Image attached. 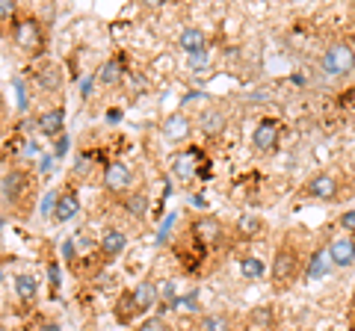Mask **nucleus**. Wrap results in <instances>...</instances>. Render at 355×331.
Masks as SVG:
<instances>
[{
	"label": "nucleus",
	"mask_w": 355,
	"mask_h": 331,
	"mask_svg": "<svg viewBox=\"0 0 355 331\" xmlns=\"http://www.w3.org/2000/svg\"><path fill=\"white\" fill-rule=\"evenodd\" d=\"M178 48H181L184 53H190V57H202V53L207 51V36H205V30H198V27H184L181 36H178Z\"/></svg>",
	"instance_id": "4468645a"
},
{
	"label": "nucleus",
	"mask_w": 355,
	"mask_h": 331,
	"mask_svg": "<svg viewBox=\"0 0 355 331\" xmlns=\"http://www.w3.org/2000/svg\"><path fill=\"white\" fill-rule=\"evenodd\" d=\"M146 207H148V198L142 195V193H130V195L125 198V211H128V216H133V219H142V216H146Z\"/></svg>",
	"instance_id": "b1692460"
},
{
	"label": "nucleus",
	"mask_w": 355,
	"mask_h": 331,
	"mask_svg": "<svg viewBox=\"0 0 355 331\" xmlns=\"http://www.w3.org/2000/svg\"><path fill=\"white\" fill-rule=\"evenodd\" d=\"M234 231H237L243 240H252V237H258L261 231H263V219H261V216H254V213H243V216L237 219Z\"/></svg>",
	"instance_id": "aec40b11"
},
{
	"label": "nucleus",
	"mask_w": 355,
	"mask_h": 331,
	"mask_svg": "<svg viewBox=\"0 0 355 331\" xmlns=\"http://www.w3.org/2000/svg\"><path fill=\"white\" fill-rule=\"evenodd\" d=\"M113 311H116V323H119V325H130L133 319L139 316V307H137V302H133V293H130V290H125V293L119 296Z\"/></svg>",
	"instance_id": "6ab92c4d"
},
{
	"label": "nucleus",
	"mask_w": 355,
	"mask_h": 331,
	"mask_svg": "<svg viewBox=\"0 0 355 331\" xmlns=\"http://www.w3.org/2000/svg\"><path fill=\"white\" fill-rule=\"evenodd\" d=\"M36 127L42 136H60L65 127V109L62 107H51L36 118Z\"/></svg>",
	"instance_id": "2eb2a0df"
},
{
	"label": "nucleus",
	"mask_w": 355,
	"mask_h": 331,
	"mask_svg": "<svg viewBox=\"0 0 355 331\" xmlns=\"http://www.w3.org/2000/svg\"><path fill=\"white\" fill-rule=\"evenodd\" d=\"M240 272L246 275V278H261V275L266 272V267H263L258 258H243L240 260Z\"/></svg>",
	"instance_id": "393cba45"
},
{
	"label": "nucleus",
	"mask_w": 355,
	"mask_h": 331,
	"mask_svg": "<svg viewBox=\"0 0 355 331\" xmlns=\"http://www.w3.org/2000/svg\"><path fill=\"white\" fill-rule=\"evenodd\" d=\"M12 42L18 51H24L27 57H39L44 51V27L39 18L21 15L12 21Z\"/></svg>",
	"instance_id": "f03ea898"
},
{
	"label": "nucleus",
	"mask_w": 355,
	"mask_h": 331,
	"mask_svg": "<svg viewBox=\"0 0 355 331\" xmlns=\"http://www.w3.org/2000/svg\"><path fill=\"white\" fill-rule=\"evenodd\" d=\"M323 71L331 77H347L355 71V48L349 42H331L323 53Z\"/></svg>",
	"instance_id": "7ed1b4c3"
},
{
	"label": "nucleus",
	"mask_w": 355,
	"mask_h": 331,
	"mask_svg": "<svg viewBox=\"0 0 355 331\" xmlns=\"http://www.w3.org/2000/svg\"><path fill=\"white\" fill-rule=\"evenodd\" d=\"M0 193H3L6 204H12L15 211H30L33 207V178L24 169H9L0 178Z\"/></svg>",
	"instance_id": "f257e3e1"
},
{
	"label": "nucleus",
	"mask_w": 355,
	"mask_h": 331,
	"mask_svg": "<svg viewBox=\"0 0 355 331\" xmlns=\"http://www.w3.org/2000/svg\"><path fill=\"white\" fill-rule=\"evenodd\" d=\"M225 127H228V116L222 113L219 107L202 109V116H198V130H202L205 136H219V134H225Z\"/></svg>",
	"instance_id": "ddd939ff"
},
{
	"label": "nucleus",
	"mask_w": 355,
	"mask_h": 331,
	"mask_svg": "<svg viewBox=\"0 0 355 331\" xmlns=\"http://www.w3.org/2000/svg\"><path fill=\"white\" fill-rule=\"evenodd\" d=\"M130 184H133V172H130L128 163L116 160V163H107L104 166V190L110 195H116V198L125 195L130 190Z\"/></svg>",
	"instance_id": "423d86ee"
},
{
	"label": "nucleus",
	"mask_w": 355,
	"mask_h": 331,
	"mask_svg": "<svg viewBox=\"0 0 355 331\" xmlns=\"http://www.w3.org/2000/svg\"><path fill=\"white\" fill-rule=\"evenodd\" d=\"M296 269H299V251L291 246V242H284V246H279V251L272 255V267H270L272 284L287 287L296 278Z\"/></svg>",
	"instance_id": "20e7f679"
},
{
	"label": "nucleus",
	"mask_w": 355,
	"mask_h": 331,
	"mask_svg": "<svg viewBox=\"0 0 355 331\" xmlns=\"http://www.w3.org/2000/svg\"><path fill=\"white\" fill-rule=\"evenodd\" d=\"M279 136H282L279 118L263 116L258 125H254V130H252V148L258 154H272L275 148H279Z\"/></svg>",
	"instance_id": "39448f33"
},
{
	"label": "nucleus",
	"mask_w": 355,
	"mask_h": 331,
	"mask_svg": "<svg viewBox=\"0 0 355 331\" xmlns=\"http://www.w3.org/2000/svg\"><path fill=\"white\" fill-rule=\"evenodd\" d=\"M331 269V260H329V251H314L311 255V263H308V281H317V278H326Z\"/></svg>",
	"instance_id": "412c9836"
},
{
	"label": "nucleus",
	"mask_w": 355,
	"mask_h": 331,
	"mask_svg": "<svg viewBox=\"0 0 355 331\" xmlns=\"http://www.w3.org/2000/svg\"><path fill=\"white\" fill-rule=\"evenodd\" d=\"M193 237L202 242V246H219L225 240V228L216 216H198L193 222Z\"/></svg>",
	"instance_id": "1a4fd4ad"
},
{
	"label": "nucleus",
	"mask_w": 355,
	"mask_h": 331,
	"mask_svg": "<svg viewBox=\"0 0 355 331\" xmlns=\"http://www.w3.org/2000/svg\"><path fill=\"white\" fill-rule=\"evenodd\" d=\"M172 172L178 181H193L196 175H202V163H198V151H181L172 160Z\"/></svg>",
	"instance_id": "f8f14e48"
},
{
	"label": "nucleus",
	"mask_w": 355,
	"mask_h": 331,
	"mask_svg": "<svg viewBox=\"0 0 355 331\" xmlns=\"http://www.w3.org/2000/svg\"><path fill=\"white\" fill-rule=\"evenodd\" d=\"M198 331H231V319L225 314H205L198 319Z\"/></svg>",
	"instance_id": "5701e85b"
},
{
	"label": "nucleus",
	"mask_w": 355,
	"mask_h": 331,
	"mask_svg": "<svg viewBox=\"0 0 355 331\" xmlns=\"http://www.w3.org/2000/svg\"><path fill=\"white\" fill-rule=\"evenodd\" d=\"M98 80H101L104 86H116V83L121 80V74H119V65H116L113 60H110V62L104 65V69H101V77H98Z\"/></svg>",
	"instance_id": "a878e982"
},
{
	"label": "nucleus",
	"mask_w": 355,
	"mask_h": 331,
	"mask_svg": "<svg viewBox=\"0 0 355 331\" xmlns=\"http://www.w3.org/2000/svg\"><path fill=\"white\" fill-rule=\"evenodd\" d=\"M338 225H340V231L343 234H349V237H355V211H347L340 219H338Z\"/></svg>",
	"instance_id": "c85d7f7f"
},
{
	"label": "nucleus",
	"mask_w": 355,
	"mask_h": 331,
	"mask_svg": "<svg viewBox=\"0 0 355 331\" xmlns=\"http://www.w3.org/2000/svg\"><path fill=\"white\" fill-rule=\"evenodd\" d=\"M15 293H18V299L21 302H33L36 299V275H30V272H21V275H15Z\"/></svg>",
	"instance_id": "4be33fe9"
},
{
	"label": "nucleus",
	"mask_w": 355,
	"mask_h": 331,
	"mask_svg": "<svg viewBox=\"0 0 355 331\" xmlns=\"http://www.w3.org/2000/svg\"><path fill=\"white\" fill-rule=\"evenodd\" d=\"M125 246H128V237H125V231H119V228H107L101 240H98V249H101V255L107 260L119 258L121 251H125Z\"/></svg>",
	"instance_id": "f3484780"
},
{
	"label": "nucleus",
	"mask_w": 355,
	"mask_h": 331,
	"mask_svg": "<svg viewBox=\"0 0 355 331\" xmlns=\"http://www.w3.org/2000/svg\"><path fill=\"white\" fill-rule=\"evenodd\" d=\"M352 27H355V18H352Z\"/></svg>",
	"instance_id": "7c9ffc66"
},
{
	"label": "nucleus",
	"mask_w": 355,
	"mask_h": 331,
	"mask_svg": "<svg viewBox=\"0 0 355 331\" xmlns=\"http://www.w3.org/2000/svg\"><path fill=\"white\" fill-rule=\"evenodd\" d=\"M133 302H137V307H139V314H146L148 307L157 302V296H160V290H157V281H154V275H146L137 287H133Z\"/></svg>",
	"instance_id": "dca6fc26"
},
{
	"label": "nucleus",
	"mask_w": 355,
	"mask_h": 331,
	"mask_svg": "<svg viewBox=\"0 0 355 331\" xmlns=\"http://www.w3.org/2000/svg\"><path fill=\"white\" fill-rule=\"evenodd\" d=\"M302 195L305 198H317V202H335V198L340 195V184H338L335 175L320 172L302 186Z\"/></svg>",
	"instance_id": "0eeeda50"
},
{
	"label": "nucleus",
	"mask_w": 355,
	"mask_h": 331,
	"mask_svg": "<svg viewBox=\"0 0 355 331\" xmlns=\"http://www.w3.org/2000/svg\"><path fill=\"white\" fill-rule=\"evenodd\" d=\"M44 331H60V328H57V325H48V328H44Z\"/></svg>",
	"instance_id": "c756f323"
},
{
	"label": "nucleus",
	"mask_w": 355,
	"mask_h": 331,
	"mask_svg": "<svg viewBox=\"0 0 355 331\" xmlns=\"http://www.w3.org/2000/svg\"><path fill=\"white\" fill-rule=\"evenodd\" d=\"M36 80H39L42 89H48V92H62V69H60L57 62H44V65H39Z\"/></svg>",
	"instance_id": "a211bd4d"
},
{
	"label": "nucleus",
	"mask_w": 355,
	"mask_h": 331,
	"mask_svg": "<svg viewBox=\"0 0 355 331\" xmlns=\"http://www.w3.org/2000/svg\"><path fill=\"white\" fill-rule=\"evenodd\" d=\"M80 213V195L74 193V186H62V190L57 193V198H53V213L51 219L53 222H71V219Z\"/></svg>",
	"instance_id": "6e6552de"
},
{
	"label": "nucleus",
	"mask_w": 355,
	"mask_h": 331,
	"mask_svg": "<svg viewBox=\"0 0 355 331\" xmlns=\"http://www.w3.org/2000/svg\"><path fill=\"white\" fill-rule=\"evenodd\" d=\"M18 15V3L15 0H0V21H12Z\"/></svg>",
	"instance_id": "cd10ccee"
},
{
	"label": "nucleus",
	"mask_w": 355,
	"mask_h": 331,
	"mask_svg": "<svg viewBox=\"0 0 355 331\" xmlns=\"http://www.w3.org/2000/svg\"><path fill=\"white\" fill-rule=\"evenodd\" d=\"M329 260H331V267H340V269H347L355 263V237H335L329 242Z\"/></svg>",
	"instance_id": "9d476101"
},
{
	"label": "nucleus",
	"mask_w": 355,
	"mask_h": 331,
	"mask_svg": "<svg viewBox=\"0 0 355 331\" xmlns=\"http://www.w3.org/2000/svg\"><path fill=\"white\" fill-rule=\"evenodd\" d=\"M137 331H172V328L166 325V319H160V316H148V319H142V323L137 325Z\"/></svg>",
	"instance_id": "bb28decb"
},
{
	"label": "nucleus",
	"mask_w": 355,
	"mask_h": 331,
	"mask_svg": "<svg viewBox=\"0 0 355 331\" xmlns=\"http://www.w3.org/2000/svg\"><path fill=\"white\" fill-rule=\"evenodd\" d=\"M163 136L169 142H187L193 136V121L187 118L184 113H172L169 118L163 121Z\"/></svg>",
	"instance_id": "9b49d317"
}]
</instances>
